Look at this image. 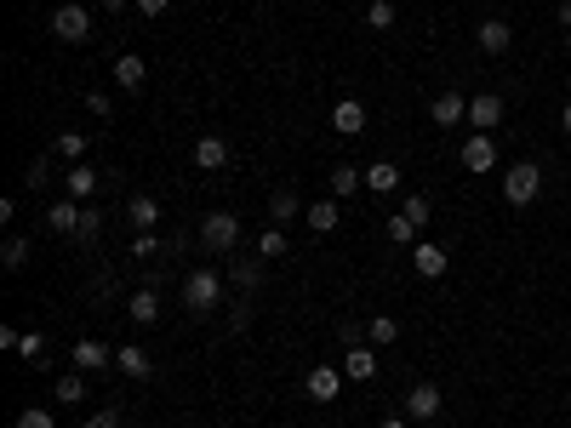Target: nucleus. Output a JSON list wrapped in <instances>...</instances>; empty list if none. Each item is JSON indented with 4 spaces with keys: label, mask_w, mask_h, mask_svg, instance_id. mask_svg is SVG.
<instances>
[{
    "label": "nucleus",
    "mask_w": 571,
    "mask_h": 428,
    "mask_svg": "<svg viewBox=\"0 0 571 428\" xmlns=\"http://www.w3.org/2000/svg\"><path fill=\"white\" fill-rule=\"evenodd\" d=\"M218 297H223V274L211 269V263H200V269L183 274V309L211 314V309H218Z\"/></svg>",
    "instance_id": "f257e3e1"
},
{
    "label": "nucleus",
    "mask_w": 571,
    "mask_h": 428,
    "mask_svg": "<svg viewBox=\"0 0 571 428\" xmlns=\"http://www.w3.org/2000/svg\"><path fill=\"white\" fill-rule=\"evenodd\" d=\"M200 246L211 257H229L240 246V218H235V211H211V218H200Z\"/></svg>",
    "instance_id": "f03ea898"
},
{
    "label": "nucleus",
    "mask_w": 571,
    "mask_h": 428,
    "mask_svg": "<svg viewBox=\"0 0 571 428\" xmlns=\"http://www.w3.org/2000/svg\"><path fill=\"white\" fill-rule=\"evenodd\" d=\"M52 35L69 40V46H87L92 40V12L80 6V0H63V6L52 12Z\"/></svg>",
    "instance_id": "7ed1b4c3"
},
{
    "label": "nucleus",
    "mask_w": 571,
    "mask_h": 428,
    "mask_svg": "<svg viewBox=\"0 0 571 428\" xmlns=\"http://www.w3.org/2000/svg\"><path fill=\"white\" fill-rule=\"evenodd\" d=\"M537 195H543V171L532 160H520V166L503 171V200H509V206H532Z\"/></svg>",
    "instance_id": "20e7f679"
},
{
    "label": "nucleus",
    "mask_w": 571,
    "mask_h": 428,
    "mask_svg": "<svg viewBox=\"0 0 571 428\" xmlns=\"http://www.w3.org/2000/svg\"><path fill=\"white\" fill-rule=\"evenodd\" d=\"M440 405H446V394H440L434 382H412L406 400H400V412H406L412 423H434V417H440Z\"/></svg>",
    "instance_id": "39448f33"
},
{
    "label": "nucleus",
    "mask_w": 571,
    "mask_h": 428,
    "mask_svg": "<svg viewBox=\"0 0 571 428\" xmlns=\"http://www.w3.org/2000/svg\"><path fill=\"white\" fill-rule=\"evenodd\" d=\"M457 160L469 166V171H497V138L492 132H469L457 148Z\"/></svg>",
    "instance_id": "423d86ee"
},
{
    "label": "nucleus",
    "mask_w": 571,
    "mask_h": 428,
    "mask_svg": "<svg viewBox=\"0 0 571 428\" xmlns=\"http://www.w3.org/2000/svg\"><path fill=\"white\" fill-rule=\"evenodd\" d=\"M474 46H480V52H492V57H503V52L515 46V29L503 24V17H485V24L474 29Z\"/></svg>",
    "instance_id": "0eeeda50"
},
{
    "label": "nucleus",
    "mask_w": 571,
    "mask_h": 428,
    "mask_svg": "<svg viewBox=\"0 0 571 428\" xmlns=\"http://www.w3.org/2000/svg\"><path fill=\"white\" fill-rule=\"evenodd\" d=\"M69 360H75V372H103V366H115V349H103L97 337H80L69 349Z\"/></svg>",
    "instance_id": "6e6552de"
},
{
    "label": "nucleus",
    "mask_w": 571,
    "mask_h": 428,
    "mask_svg": "<svg viewBox=\"0 0 571 428\" xmlns=\"http://www.w3.org/2000/svg\"><path fill=\"white\" fill-rule=\"evenodd\" d=\"M429 120L434 126H463V120H469V97H463V92H440L429 103Z\"/></svg>",
    "instance_id": "1a4fd4ad"
},
{
    "label": "nucleus",
    "mask_w": 571,
    "mask_h": 428,
    "mask_svg": "<svg viewBox=\"0 0 571 428\" xmlns=\"http://www.w3.org/2000/svg\"><path fill=\"white\" fill-rule=\"evenodd\" d=\"M80 218H87V206L63 195V200H57L52 211H46V229H52V234H69V240H75V234H80Z\"/></svg>",
    "instance_id": "9d476101"
},
{
    "label": "nucleus",
    "mask_w": 571,
    "mask_h": 428,
    "mask_svg": "<svg viewBox=\"0 0 571 428\" xmlns=\"http://www.w3.org/2000/svg\"><path fill=\"white\" fill-rule=\"evenodd\" d=\"M497 120H503V97L497 92H474L469 97V126H474V132H492Z\"/></svg>",
    "instance_id": "9b49d317"
},
{
    "label": "nucleus",
    "mask_w": 571,
    "mask_h": 428,
    "mask_svg": "<svg viewBox=\"0 0 571 428\" xmlns=\"http://www.w3.org/2000/svg\"><path fill=\"white\" fill-rule=\"evenodd\" d=\"M115 372L120 377H155V360H149V349H138V342H126V349H115Z\"/></svg>",
    "instance_id": "f8f14e48"
},
{
    "label": "nucleus",
    "mask_w": 571,
    "mask_h": 428,
    "mask_svg": "<svg viewBox=\"0 0 571 428\" xmlns=\"http://www.w3.org/2000/svg\"><path fill=\"white\" fill-rule=\"evenodd\" d=\"M63 195H69V200H92L97 195V171L87 160H75L69 171H63Z\"/></svg>",
    "instance_id": "ddd939ff"
},
{
    "label": "nucleus",
    "mask_w": 571,
    "mask_h": 428,
    "mask_svg": "<svg viewBox=\"0 0 571 428\" xmlns=\"http://www.w3.org/2000/svg\"><path fill=\"white\" fill-rule=\"evenodd\" d=\"M126 223H132L138 234H155V223H160V200H155V195H132V200H126Z\"/></svg>",
    "instance_id": "4468645a"
},
{
    "label": "nucleus",
    "mask_w": 571,
    "mask_h": 428,
    "mask_svg": "<svg viewBox=\"0 0 571 428\" xmlns=\"http://www.w3.org/2000/svg\"><path fill=\"white\" fill-rule=\"evenodd\" d=\"M331 132H343V138H361V132H366V103L343 97V103L331 109Z\"/></svg>",
    "instance_id": "2eb2a0df"
},
{
    "label": "nucleus",
    "mask_w": 571,
    "mask_h": 428,
    "mask_svg": "<svg viewBox=\"0 0 571 428\" xmlns=\"http://www.w3.org/2000/svg\"><path fill=\"white\" fill-rule=\"evenodd\" d=\"M337 389H343V366H309V400H337Z\"/></svg>",
    "instance_id": "dca6fc26"
},
{
    "label": "nucleus",
    "mask_w": 571,
    "mask_h": 428,
    "mask_svg": "<svg viewBox=\"0 0 571 428\" xmlns=\"http://www.w3.org/2000/svg\"><path fill=\"white\" fill-rule=\"evenodd\" d=\"M343 377H349V382H372V377H377V354L366 349V342H354V349L343 354Z\"/></svg>",
    "instance_id": "f3484780"
},
{
    "label": "nucleus",
    "mask_w": 571,
    "mask_h": 428,
    "mask_svg": "<svg viewBox=\"0 0 571 428\" xmlns=\"http://www.w3.org/2000/svg\"><path fill=\"white\" fill-rule=\"evenodd\" d=\"M412 269L423 274V280H440V274H446V251L429 246V240H417V246H412Z\"/></svg>",
    "instance_id": "a211bd4d"
},
{
    "label": "nucleus",
    "mask_w": 571,
    "mask_h": 428,
    "mask_svg": "<svg viewBox=\"0 0 571 428\" xmlns=\"http://www.w3.org/2000/svg\"><path fill=\"white\" fill-rule=\"evenodd\" d=\"M126 314H132L138 326H155V320H160V291H155V286L132 291V297H126Z\"/></svg>",
    "instance_id": "6ab92c4d"
},
{
    "label": "nucleus",
    "mask_w": 571,
    "mask_h": 428,
    "mask_svg": "<svg viewBox=\"0 0 571 428\" xmlns=\"http://www.w3.org/2000/svg\"><path fill=\"white\" fill-rule=\"evenodd\" d=\"M195 166H200V171H223V166H229V143H223L218 132H206V138L195 143Z\"/></svg>",
    "instance_id": "aec40b11"
},
{
    "label": "nucleus",
    "mask_w": 571,
    "mask_h": 428,
    "mask_svg": "<svg viewBox=\"0 0 571 428\" xmlns=\"http://www.w3.org/2000/svg\"><path fill=\"white\" fill-rule=\"evenodd\" d=\"M143 75H149V69H143L138 52H120L115 57V86H120V92H143Z\"/></svg>",
    "instance_id": "412c9836"
},
{
    "label": "nucleus",
    "mask_w": 571,
    "mask_h": 428,
    "mask_svg": "<svg viewBox=\"0 0 571 428\" xmlns=\"http://www.w3.org/2000/svg\"><path fill=\"white\" fill-rule=\"evenodd\" d=\"M298 218H303L298 195H291V189H274V195H269V223H274V229H286V223H298Z\"/></svg>",
    "instance_id": "4be33fe9"
},
{
    "label": "nucleus",
    "mask_w": 571,
    "mask_h": 428,
    "mask_svg": "<svg viewBox=\"0 0 571 428\" xmlns=\"http://www.w3.org/2000/svg\"><path fill=\"white\" fill-rule=\"evenodd\" d=\"M366 189H372V195H394V189H400V166L394 160H372L366 166Z\"/></svg>",
    "instance_id": "5701e85b"
},
{
    "label": "nucleus",
    "mask_w": 571,
    "mask_h": 428,
    "mask_svg": "<svg viewBox=\"0 0 571 428\" xmlns=\"http://www.w3.org/2000/svg\"><path fill=\"white\" fill-rule=\"evenodd\" d=\"M366 342H372V349H389V342H400V320H394V314H372V320H366Z\"/></svg>",
    "instance_id": "b1692460"
},
{
    "label": "nucleus",
    "mask_w": 571,
    "mask_h": 428,
    "mask_svg": "<svg viewBox=\"0 0 571 428\" xmlns=\"http://www.w3.org/2000/svg\"><path fill=\"white\" fill-rule=\"evenodd\" d=\"M337 218H343V211H337V200H309V211H303V223H309L314 234H331Z\"/></svg>",
    "instance_id": "393cba45"
},
{
    "label": "nucleus",
    "mask_w": 571,
    "mask_h": 428,
    "mask_svg": "<svg viewBox=\"0 0 571 428\" xmlns=\"http://www.w3.org/2000/svg\"><path fill=\"white\" fill-rule=\"evenodd\" d=\"M326 183H331V200H349L354 189L366 183V171H354V166H331V178H326Z\"/></svg>",
    "instance_id": "a878e982"
},
{
    "label": "nucleus",
    "mask_w": 571,
    "mask_h": 428,
    "mask_svg": "<svg viewBox=\"0 0 571 428\" xmlns=\"http://www.w3.org/2000/svg\"><path fill=\"white\" fill-rule=\"evenodd\" d=\"M229 280H235L240 291H258V280H263V257H240V263L229 269Z\"/></svg>",
    "instance_id": "bb28decb"
},
{
    "label": "nucleus",
    "mask_w": 571,
    "mask_h": 428,
    "mask_svg": "<svg viewBox=\"0 0 571 428\" xmlns=\"http://www.w3.org/2000/svg\"><path fill=\"white\" fill-rule=\"evenodd\" d=\"M258 257H263V263H274V257H286V229H274V223H269V229L258 234Z\"/></svg>",
    "instance_id": "cd10ccee"
},
{
    "label": "nucleus",
    "mask_w": 571,
    "mask_h": 428,
    "mask_svg": "<svg viewBox=\"0 0 571 428\" xmlns=\"http://www.w3.org/2000/svg\"><path fill=\"white\" fill-rule=\"evenodd\" d=\"M383 229H389V240H394V246H417V223L406 218V211H394Z\"/></svg>",
    "instance_id": "c85d7f7f"
},
{
    "label": "nucleus",
    "mask_w": 571,
    "mask_h": 428,
    "mask_svg": "<svg viewBox=\"0 0 571 428\" xmlns=\"http://www.w3.org/2000/svg\"><path fill=\"white\" fill-rule=\"evenodd\" d=\"M46 183H52V155H35L29 171H24V189H35V195H40Z\"/></svg>",
    "instance_id": "c756f323"
},
{
    "label": "nucleus",
    "mask_w": 571,
    "mask_h": 428,
    "mask_svg": "<svg viewBox=\"0 0 571 428\" xmlns=\"http://www.w3.org/2000/svg\"><path fill=\"white\" fill-rule=\"evenodd\" d=\"M17 360H29V366H46V337H40V331H24V342H17Z\"/></svg>",
    "instance_id": "7c9ffc66"
},
{
    "label": "nucleus",
    "mask_w": 571,
    "mask_h": 428,
    "mask_svg": "<svg viewBox=\"0 0 571 428\" xmlns=\"http://www.w3.org/2000/svg\"><path fill=\"white\" fill-rule=\"evenodd\" d=\"M0 263H6L12 274L29 263V240H24V234H12V240H6V251H0Z\"/></svg>",
    "instance_id": "2f4dec72"
},
{
    "label": "nucleus",
    "mask_w": 571,
    "mask_h": 428,
    "mask_svg": "<svg viewBox=\"0 0 571 428\" xmlns=\"http://www.w3.org/2000/svg\"><path fill=\"white\" fill-rule=\"evenodd\" d=\"M87 148H92L87 132H63V138H57V155H63V160H87Z\"/></svg>",
    "instance_id": "473e14b6"
},
{
    "label": "nucleus",
    "mask_w": 571,
    "mask_h": 428,
    "mask_svg": "<svg viewBox=\"0 0 571 428\" xmlns=\"http://www.w3.org/2000/svg\"><path fill=\"white\" fill-rule=\"evenodd\" d=\"M394 17H400L394 0H372V6H366V24H372V29H394Z\"/></svg>",
    "instance_id": "72a5a7b5"
},
{
    "label": "nucleus",
    "mask_w": 571,
    "mask_h": 428,
    "mask_svg": "<svg viewBox=\"0 0 571 428\" xmlns=\"http://www.w3.org/2000/svg\"><path fill=\"white\" fill-rule=\"evenodd\" d=\"M57 400H69V405H80V400H87V382H80V372L57 377Z\"/></svg>",
    "instance_id": "f704fd0d"
},
{
    "label": "nucleus",
    "mask_w": 571,
    "mask_h": 428,
    "mask_svg": "<svg viewBox=\"0 0 571 428\" xmlns=\"http://www.w3.org/2000/svg\"><path fill=\"white\" fill-rule=\"evenodd\" d=\"M12 428H57V423H52L46 405H29V412H17V423H12Z\"/></svg>",
    "instance_id": "c9c22d12"
},
{
    "label": "nucleus",
    "mask_w": 571,
    "mask_h": 428,
    "mask_svg": "<svg viewBox=\"0 0 571 428\" xmlns=\"http://www.w3.org/2000/svg\"><path fill=\"white\" fill-rule=\"evenodd\" d=\"M400 211H406V218H412V223L423 229V223H429V195H412V200L400 206Z\"/></svg>",
    "instance_id": "e433bc0d"
},
{
    "label": "nucleus",
    "mask_w": 571,
    "mask_h": 428,
    "mask_svg": "<svg viewBox=\"0 0 571 428\" xmlns=\"http://www.w3.org/2000/svg\"><path fill=\"white\" fill-rule=\"evenodd\" d=\"M97 229H103V211L87 206V218H80V234H75V240H97Z\"/></svg>",
    "instance_id": "4c0bfd02"
},
{
    "label": "nucleus",
    "mask_w": 571,
    "mask_h": 428,
    "mask_svg": "<svg viewBox=\"0 0 571 428\" xmlns=\"http://www.w3.org/2000/svg\"><path fill=\"white\" fill-rule=\"evenodd\" d=\"M80 428H120V412H115V405H103V412H97V417H87Z\"/></svg>",
    "instance_id": "58836bf2"
},
{
    "label": "nucleus",
    "mask_w": 571,
    "mask_h": 428,
    "mask_svg": "<svg viewBox=\"0 0 571 428\" xmlns=\"http://www.w3.org/2000/svg\"><path fill=\"white\" fill-rule=\"evenodd\" d=\"M155 251H160L155 234H138V240H132V257H155Z\"/></svg>",
    "instance_id": "ea45409f"
},
{
    "label": "nucleus",
    "mask_w": 571,
    "mask_h": 428,
    "mask_svg": "<svg viewBox=\"0 0 571 428\" xmlns=\"http://www.w3.org/2000/svg\"><path fill=\"white\" fill-rule=\"evenodd\" d=\"M138 12L143 17H166V12H172V0H138Z\"/></svg>",
    "instance_id": "a19ab883"
},
{
    "label": "nucleus",
    "mask_w": 571,
    "mask_h": 428,
    "mask_svg": "<svg viewBox=\"0 0 571 428\" xmlns=\"http://www.w3.org/2000/svg\"><path fill=\"white\" fill-rule=\"evenodd\" d=\"M377 428H412V417H406V412H389V417L377 423Z\"/></svg>",
    "instance_id": "79ce46f5"
},
{
    "label": "nucleus",
    "mask_w": 571,
    "mask_h": 428,
    "mask_svg": "<svg viewBox=\"0 0 571 428\" xmlns=\"http://www.w3.org/2000/svg\"><path fill=\"white\" fill-rule=\"evenodd\" d=\"M97 6H103V12H126V0H97Z\"/></svg>",
    "instance_id": "37998d69"
},
{
    "label": "nucleus",
    "mask_w": 571,
    "mask_h": 428,
    "mask_svg": "<svg viewBox=\"0 0 571 428\" xmlns=\"http://www.w3.org/2000/svg\"><path fill=\"white\" fill-rule=\"evenodd\" d=\"M560 24H566V29H571V0H560Z\"/></svg>",
    "instance_id": "c03bdc74"
},
{
    "label": "nucleus",
    "mask_w": 571,
    "mask_h": 428,
    "mask_svg": "<svg viewBox=\"0 0 571 428\" xmlns=\"http://www.w3.org/2000/svg\"><path fill=\"white\" fill-rule=\"evenodd\" d=\"M560 126H566V132H571V103H566V109H560Z\"/></svg>",
    "instance_id": "a18cd8bd"
},
{
    "label": "nucleus",
    "mask_w": 571,
    "mask_h": 428,
    "mask_svg": "<svg viewBox=\"0 0 571 428\" xmlns=\"http://www.w3.org/2000/svg\"><path fill=\"white\" fill-rule=\"evenodd\" d=\"M566 52H571V29H566Z\"/></svg>",
    "instance_id": "49530a36"
}]
</instances>
